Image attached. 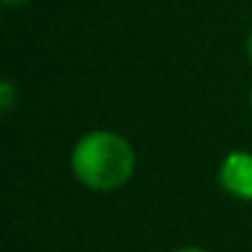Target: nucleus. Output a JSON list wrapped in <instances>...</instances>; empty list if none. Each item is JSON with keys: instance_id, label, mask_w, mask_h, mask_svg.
Listing matches in <instances>:
<instances>
[{"instance_id": "4", "label": "nucleus", "mask_w": 252, "mask_h": 252, "mask_svg": "<svg viewBox=\"0 0 252 252\" xmlns=\"http://www.w3.org/2000/svg\"><path fill=\"white\" fill-rule=\"evenodd\" d=\"M171 252H209L206 247H198V244H185V247H176Z\"/></svg>"}, {"instance_id": "1", "label": "nucleus", "mask_w": 252, "mask_h": 252, "mask_svg": "<svg viewBox=\"0 0 252 252\" xmlns=\"http://www.w3.org/2000/svg\"><path fill=\"white\" fill-rule=\"evenodd\" d=\"M71 174L93 192L122 190L136 174V149L114 130H90L71 149Z\"/></svg>"}, {"instance_id": "5", "label": "nucleus", "mask_w": 252, "mask_h": 252, "mask_svg": "<svg viewBox=\"0 0 252 252\" xmlns=\"http://www.w3.org/2000/svg\"><path fill=\"white\" fill-rule=\"evenodd\" d=\"M3 3H6L8 8H17V6H25V3H28V0H3Z\"/></svg>"}, {"instance_id": "3", "label": "nucleus", "mask_w": 252, "mask_h": 252, "mask_svg": "<svg viewBox=\"0 0 252 252\" xmlns=\"http://www.w3.org/2000/svg\"><path fill=\"white\" fill-rule=\"evenodd\" d=\"M0 95H3V111H11L14 106V84L11 82H3V87H0Z\"/></svg>"}, {"instance_id": "2", "label": "nucleus", "mask_w": 252, "mask_h": 252, "mask_svg": "<svg viewBox=\"0 0 252 252\" xmlns=\"http://www.w3.org/2000/svg\"><path fill=\"white\" fill-rule=\"evenodd\" d=\"M220 187L239 201H252V152H230L217 171Z\"/></svg>"}, {"instance_id": "6", "label": "nucleus", "mask_w": 252, "mask_h": 252, "mask_svg": "<svg viewBox=\"0 0 252 252\" xmlns=\"http://www.w3.org/2000/svg\"><path fill=\"white\" fill-rule=\"evenodd\" d=\"M247 57H250V63H252V30H250V38H247Z\"/></svg>"}, {"instance_id": "7", "label": "nucleus", "mask_w": 252, "mask_h": 252, "mask_svg": "<svg viewBox=\"0 0 252 252\" xmlns=\"http://www.w3.org/2000/svg\"><path fill=\"white\" fill-rule=\"evenodd\" d=\"M250 109H252V93H250Z\"/></svg>"}]
</instances>
